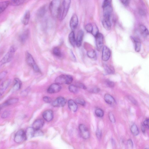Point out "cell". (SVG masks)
I'll return each mask as SVG.
<instances>
[{
    "instance_id": "6da1fadb",
    "label": "cell",
    "mask_w": 149,
    "mask_h": 149,
    "mask_svg": "<svg viewBox=\"0 0 149 149\" xmlns=\"http://www.w3.org/2000/svg\"><path fill=\"white\" fill-rule=\"evenodd\" d=\"M61 4V0H52L50 2L49 5V9L53 17H58Z\"/></svg>"
},
{
    "instance_id": "7a4b0ae2",
    "label": "cell",
    "mask_w": 149,
    "mask_h": 149,
    "mask_svg": "<svg viewBox=\"0 0 149 149\" xmlns=\"http://www.w3.org/2000/svg\"><path fill=\"white\" fill-rule=\"evenodd\" d=\"M71 0H63L61 4L58 18L60 21L66 17L70 7Z\"/></svg>"
},
{
    "instance_id": "3957f363",
    "label": "cell",
    "mask_w": 149,
    "mask_h": 149,
    "mask_svg": "<svg viewBox=\"0 0 149 149\" xmlns=\"http://www.w3.org/2000/svg\"><path fill=\"white\" fill-rule=\"evenodd\" d=\"M111 1L112 0H104L102 6L104 17L110 18L113 11Z\"/></svg>"
},
{
    "instance_id": "277c9868",
    "label": "cell",
    "mask_w": 149,
    "mask_h": 149,
    "mask_svg": "<svg viewBox=\"0 0 149 149\" xmlns=\"http://www.w3.org/2000/svg\"><path fill=\"white\" fill-rule=\"evenodd\" d=\"M15 51V48L14 46H12L10 48L8 52L0 61V69L3 65L12 60Z\"/></svg>"
},
{
    "instance_id": "5b68a950",
    "label": "cell",
    "mask_w": 149,
    "mask_h": 149,
    "mask_svg": "<svg viewBox=\"0 0 149 149\" xmlns=\"http://www.w3.org/2000/svg\"><path fill=\"white\" fill-rule=\"evenodd\" d=\"M26 61L27 64L31 67L33 70L37 72H40V70L35 62L32 55L28 52L25 54Z\"/></svg>"
},
{
    "instance_id": "8992f818",
    "label": "cell",
    "mask_w": 149,
    "mask_h": 149,
    "mask_svg": "<svg viewBox=\"0 0 149 149\" xmlns=\"http://www.w3.org/2000/svg\"><path fill=\"white\" fill-rule=\"evenodd\" d=\"M14 141L17 143H20L26 140L25 132L23 129L18 130L15 133L14 137Z\"/></svg>"
},
{
    "instance_id": "52a82bcc",
    "label": "cell",
    "mask_w": 149,
    "mask_h": 149,
    "mask_svg": "<svg viewBox=\"0 0 149 149\" xmlns=\"http://www.w3.org/2000/svg\"><path fill=\"white\" fill-rule=\"evenodd\" d=\"M95 37L97 49L98 51H100L103 45V36L102 33H98Z\"/></svg>"
},
{
    "instance_id": "ba28073f",
    "label": "cell",
    "mask_w": 149,
    "mask_h": 149,
    "mask_svg": "<svg viewBox=\"0 0 149 149\" xmlns=\"http://www.w3.org/2000/svg\"><path fill=\"white\" fill-rule=\"evenodd\" d=\"M79 129L81 137L84 139H88L90 136L89 131L87 128L84 125L80 124Z\"/></svg>"
},
{
    "instance_id": "9c48e42d",
    "label": "cell",
    "mask_w": 149,
    "mask_h": 149,
    "mask_svg": "<svg viewBox=\"0 0 149 149\" xmlns=\"http://www.w3.org/2000/svg\"><path fill=\"white\" fill-rule=\"evenodd\" d=\"M66 102V100L64 97H59L52 102V104L55 107H63L65 104Z\"/></svg>"
},
{
    "instance_id": "30bf717a",
    "label": "cell",
    "mask_w": 149,
    "mask_h": 149,
    "mask_svg": "<svg viewBox=\"0 0 149 149\" xmlns=\"http://www.w3.org/2000/svg\"><path fill=\"white\" fill-rule=\"evenodd\" d=\"M69 79V75L61 74L57 77L55 79L56 83L59 84H68Z\"/></svg>"
},
{
    "instance_id": "8fae6325",
    "label": "cell",
    "mask_w": 149,
    "mask_h": 149,
    "mask_svg": "<svg viewBox=\"0 0 149 149\" xmlns=\"http://www.w3.org/2000/svg\"><path fill=\"white\" fill-rule=\"evenodd\" d=\"M78 24V19L77 15L73 14L71 17L70 22V26L72 30H74L77 28Z\"/></svg>"
},
{
    "instance_id": "7c38bea8",
    "label": "cell",
    "mask_w": 149,
    "mask_h": 149,
    "mask_svg": "<svg viewBox=\"0 0 149 149\" xmlns=\"http://www.w3.org/2000/svg\"><path fill=\"white\" fill-rule=\"evenodd\" d=\"M111 54V52L109 49L106 46H104L102 48V60L105 61H107L110 57Z\"/></svg>"
},
{
    "instance_id": "4fadbf2b",
    "label": "cell",
    "mask_w": 149,
    "mask_h": 149,
    "mask_svg": "<svg viewBox=\"0 0 149 149\" xmlns=\"http://www.w3.org/2000/svg\"><path fill=\"white\" fill-rule=\"evenodd\" d=\"M11 83V80L9 79L3 81L0 84V96H1L4 93L10 85Z\"/></svg>"
},
{
    "instance_id": "5bb4252c",
    "label": "cell",
    "mask_w": 149,
    "mask_h": 149,
    "mask_svg": "<svg viewBox=\"0 0 149 149\" xmlns=\"http://www.w3.org/2000/svg\"><path fill=\"white\" fill-rule=\"evenodd\" d=\"M61 89L60 84L56 83L51 85L47 89V92L49 93H54L59 92Z\"/></svg>"
},
{
    "instance_id": "9a60e30c",
    "label": "cell",
    "mask_w": 149,
    "mask_h": 149,
    "mask_svg": "<svg viewBox=\"0 0 149 149\" xmlns=\"http://www.w3.org/2000/svg\"><path fill=\"white\" fill-rule=\"evenodd\" d=\"M84 36V31L81 30H79L78 32L76 39V45L77 47L81 46Z\"/></svg>"
},
{
    "instance_id": "2e32d148",
    "label": "cell",
    "mask_w": 149,
    "mask_h": 149,
    "mask_svg": "<svg viewBox=\"0 0 149 149\" xmlns=\"http://www.w3.org/2000/svg\"><path fill=\"white\" fill-rule=\"evenodd\" d=\"M42 116L44 119L47 122L52 120L53 116L52 111L51 110H47L44 111L42 114Z\"/></svg>"
},
{
    "instance_id": "e0dca14e",
    "label": "cell",
    "mask_w": 149,
    "mask_h": 149,
    "mask_svg": "<svg viewBox=\"0 0 149 149\" xmlns=\"http://www.w3.org/2000/svg\"><path fill=\"white\" fill-rule=\"evenodd\" d=\"M131 39L134 43L135 51L137 52H139L141 48V43L140 40L137 38L133 36H131Z\"/></svg>"
},
{
    "instance_id": "ac0fdd59",
    "label": "cell",
    "mask_w": 149,
    "mask_h": 149,
    "mask_svg": "<svg viewBox=\"0 0 149 149\" xmlns=\"http://www.w3.org/2000/svg\"><path fill=\"white\" fill-rule=\"evenodd\" d=\"M19 101V99L16 98H11L6 101L0 106L1 109L4 107L8 106L17 103Z\"/></svg>"
},
{
    "instance_id": "d6986e66",
    "label": "cell",
    "mask_w": 149,
    "mask_h": 149,
    "mask_svg": "<svg viewBox=\"0 0 149 149\" xmlns=\"http://www.w3.org/2000/svg\"><path fill=\"white\" fill-rule=\"evenodd\" d=\"M30 17V13L29 10H26L21 20V22L24 25H27L29 22Z\"/></svg>"
},
{
    "instance_id": "ffe728a7",
    "label": "cell",
    "mask_w": 149,
    "mask_h": 149,
    "mask_svg": "<svg viewBox=\"0 0 149 149\" xmlns=\"http://www.w3.org/2000/svg\"><path fill=\"white\" fill-rule=\"evenodd\" d=\"M47 11V7L44 5L40 7L38 10L37 15L39 18L43 17L46 14Z\"/></svg>"
},
{
    "instance_id": "44dd1931",
    "label": "cell",
    "mask_w": 149,
    "mask_h": 149,
    "mask_svg": "<svg viewBox=\"0 0 149 149\" xmlns=\"http://www.w3.org/2000/svg\"><path fill=\"white\" fill-rule=\"evenodd\" d=\"M29 34V31L27 29L22 33L19 36V41L22 43H24L27 39Z\"/></svg>"
},
{
    "instance_id": "7402d4cb",
    "label": "cell",
    "mask_w": 149,
    "mask_h": 149,
    "mask_svg": "<svg viewBox=\"0 0 149 149\" xmlns=\"http://www.w3.org/2000/svg\"><path fill=\"white\" fill-rule=\"evenodd\" d=\"M102 23L103 26L106 30L108 31L111 29V24L110 18L103 17L102 20Z\"/></svg>"
},
{
    "instance_id": "603a6c76",
    "label": "cell",
    "mask_w": 149,
    "mask_h": 149,
    "mask_svg": "<svg viewBox=\"0 0 149 149\" xmlns=\"http://www.w3.org/2000/svg\"><path fill=\"white\" fill-rule=\"evenodd\" d=\"M35 130L33 127L28 128L25 132L26 139H30L34 137Z\"/></svg>"
},
{
    "instance_id": "cb8c5ba5",
    "label": "cell",
    "mask_w": 149,
    "mask_h": 149,
    "mask_svg": "<svg viewBox=\"0 0 149 149\" xmlns=\"http://www.w3.org/2000/svg\"><path fill=\"white\" fill-rule=\"evenodd\" d=\"M44 123V121L42 119H37L33 123L32 127L35 130L40 129L43 126Z\"/></svg>"
},
{
    "instance_id": "d4e9b609",
    "label": "cell",
    "mask_w": 149,
    "mask_h": 149,
    "mask_svg": "<svg viewBox=\"0 0 149 149\" xmlns=\"http://www.w3.org/2000/svg\"><path fill=\"white\" fill-rule=\"evenodd\" d=\"M22 83L20 80L17 78H15L14 80L13 88L15 91L19 90L22 86Z\"/></svg>"
},
{
    "instance_id": "484cf974",
    "label": "cell",
    "mask_w": 149,
    "mask_h": 149,
    "mask_svg": "<svg viewBox=\"0 0 149 149\" xmlns=\"http://www.w3.org/2000/svg\"><path fill=\"white\" fill-rule=\"evenodd\" d=\"M104 99L105 102L109 104H112L115 102L114 98L108 93H106L104 95Z\"/></svg>"
},
{
    "instance_id": "4316f807",
    "label": "cell",
    "mask_w": 149,
    "mask_h": 149,
    "mask_svg": "<svg viewBox=\"0 0 149 149\" xmlns=\"http://www.w3.org/2000/svg\"><path fill=\"white\" fill-rule=\"evenodd\" d=\"M69 109L72 112H75L77 109V106L75 102L72 100H70L68 102Z\"/></svg>"
},
{
    "instance_id": "83f0119b",
    "label": "cell",
    "mask_w": 149,
    "mask_h": 149,
    "mask_svg": "<svg viewBox=\"0 0 149 149\" xmlns=\"http://www.w3.org/2000/svg\"><path fill=\"white\" fill-rule=\"evenodd\" d=\"M104 67L105 73L106 74H113L114 73V68L112 66L105 65Z\"/></svg>"
},
{
    "instance_id": "f1b7e54d",
    "label": "cell",
    "mask_w": 149,
    "mask_h": 149,
    "mask_svg": "<svg viewBox=\"0 0 149 149\" xmlns=\"http://www.w3.org/2000/svg\"><path fill=\"white\" fill-rule=\"evenodd\" d=\"M10 4L8 1H5L0 2V14L3 12Z\"/></svg>"
},
{
    "instance_id": "f546056e",
    "label": "cell",
    "mask_w": 149,
    "mask_h": 149,
    "mask_svg": "<svg viewBox=\"0 0 149 149\" xmlns=\"http://www.w3.org/2000/svg\"><path fill=\"white\" fill-rule=\"evenodd\" d=\"M140 32L142 36L144 37H146L149 34V31L146 26L141 25L139 27Z\"/></svg>"
},
{
    "instance_id": "4dcf8cb0",
    "label": "cell",
    "mask_w": 149,
    "mask_h": 149,
    "mask_svg": "<svg viewBox=\"0 0 149 149\" xmlns=\"http://www.w3.org/2000/svg\"><path fill=\"white\" fill-rule=\"evenodd\" d=\"M68 40L70 44L73 47H74L76 45V39L73 31H72L69 33L68 36Z\"/></svg>"
},
{
    "instance_id": "1f68e13d",
    "label": "cell",
    "mask_w": 149,
    "mask_h": 149,
    "mask_svg": "<svg viewBox=\"0 0 149 149\" xmlns=\"http://www.w3.org/2000/svg\"><path fill=\"white\" fill-rule=\"evenodd\" d=\"M130 130L134 136L138 135L139 134V131L136 125L135 124L132 125L131 127Z\"/></svg>"
},
{
    "instance_id": "d6a6232c",
    "label": "cell",
    "mask_w": 149,
    "mask_h": 149,
    "mask_svg": "<svg viewBox=\"0 0 149 149\" xmlns=\"http://www.w3.org/2000/svg\"><path fill=\"white\" fill-rule=\"evenodd\" d=\"M26 0H11L10 4L14 6H19L22 4Z\"/></svg>"
},
{
    "instance_id": "836d02e7",
    "label": "cell",
    "mask_w": 149,
    "mask_h": 149,
    "mask_svg": "<svg viewBox=\"0 0 149 149\" xmlns=\"http://www.w3.org/2000/svg\"><path fill=\"white\" fill-rule=\"evenodd\" d=\"M87 55L90 58L95 59L96 58V53L95 51L93 49L88 51L87 53Z\"/></svg>"
},
{
    "instance_id": "e575fe53",
    "label": "cell",
    "mask_w": 149,
    "mask_h": 149,
    "mask_svg": "<svg viewBox=\"0 0 149 149\" xmlns=\"http://www.w3.org/2000/svg\"><path fill=\"white\" fill-rule=\"evenodd\" d=\"M53 53L55 56L60 57L62 56V53L60 48L57 47H54L53 49Z\"/></svg>"
},
{
    "instance_id": "d590c367",
    "label": "cell",
    "mask_w": 149,
    "mask_h": 149,
    "mask_svg": "<svg viewBox=\"0 0 149 149\" xmlns=\"http://www.w3.org/2000/svg\"><path fill=\"white\" fill-rule=\"evenodd\" d=\"M68 89L70 92L73 93H77L78 91V88L76 85H71L69 86Z\"/></svg>"
},
{
    "instance_id": "8d00e7d4",
    "label": "cell",
    "mask_w": 149,
    "mask_h": 149,
    "mask_svg": "<svg viewBox=\"0 0 149 149\" xmlns=\"http://www.w3.org/2000/svg\"><path fill=\"white\" fill-rule=\"evenodd\" d=\"M95 114L98 117L100 118L102 117L104 115V112L103 110L100 108L96 109L95 111Z\"/></svg>"
},
{
    "instance_id": "74e56055",
    "label": "cell",
    "mask_w": 149,
    "mask_h": 149,
    "mask_svg": "<svg viewBox=\"0 0 149 149\" xmlns=\"http://www.w3.org/2000/svg\"><path fill=\"white\" fill-rule=\"evenodd\" d=\"M10 111L9 110H5L2 113L1 117L3 119H5L9 116Z\"/></svg>"
},
{
    "instance_id": "f35d334b",
    "label": "cell",
    "mask_w": 149,
    "mask_h": 149,
    "mask_svg": "<svg viewBox=\"0 0 149 149\" xmlns=\"http://www.w3.org/2000/svg\"><path fill=\"white\" fill-rule=\"evenodd\" d=\"M93 28V25L90 23L87 24L85 26L86 30L89 33H91Z\"/></svg>"
},
{
    "instance_id": "ab89813d",
    "label": "cell",
    "mask_w": 149,
    "mask_h": 149,
    "mask_svg": "<svg viewBox=\"0 0 149 149\" xmlns=\"http://www.w3.org/2000/svg\"><path fill=\"white\" fill-rule=\"evenodd\" d=\"M98 33V29L97 26L95 24L93 25V28L91 33L95 37Z\"/></svg>"
},
{
    "instance_id": "60d3db41",
    "label": "cell",
    "mask_w": 149,
    "mask_h": 149,
    "mask_svg": "<svg viewBox=\"0 0 149 149\" xmlns=\"http://www.w3.org/2000/svg\"><path fill=\"white\" fill-rule=\"evenodd\" d=\"M108 116L109 118L110 121L113 123H115L116 122V120L113 113L111 112H110L109 113Z\"/></svg>"
},
{
    "instance_id": "b9f144b4",
    "label": "cell",
    "mask_w": 149,
    "mask_h": 149,
    "mask_svg": "<svg viewBox=\"0 0 149 149\" xmlns=\"http://www.w3.org/2000/svg\"><path fill=\"white\" fill-rule=\"evenodd\" d=\"M43 132L40 129L35 130L34 137L40 136L43 135Z\"/></svg>"
},
{
    "instance_id": "7bdbcfd3",
    "label": "cell",
    "mask_w": 149,
    "mask_h": 149,
    "mask_svg": "<svg viewBox=\"0 0 149 149\" xmlns=\"http://www.w3.org/2000/svg\"><path fill=\"white\" fill-rule=\"evenodd\" d=\"M96 135L97 139L99 140L100 139L102 138V131L99 128H97L96 131Z\"/></svg>"
},
{
    "instance_id": "ee69618b",
    "label": "cell",
    "mask_w": 149,
    "mask_h": 149,
    "mask_svg": "<svg viewBox=\"0 0 149 149\" xmlns=\"http://www.w3.org/2000/svg\"><path fill=\"white\" fill-rule=\"evenodd\" d=\"M76 102L78 104L83 106H84L86 104L85 101L81 98H77L76 100Z\"/></svg>"
},
{
    "instance_id": "f6af8a7d",
    "label": "cell",
    "mask_w": 149,
    "mask_h": 149,
    "mask_svg": "<svg viewBox=\"0 0 149 149\" xmlns=\"http://www.w3.org/2000/svg\"><path fill=\"white\" fill-rule=\"evenodd\" d=\"M127 147L129 149H132L133 148V144L132 140L129 139L127 141Z\"/></svg>"
},
{
    "instance_id": "bcb514c9",
    "label": "cell",
    "mask_w": 149,
    "mask_h": 149,
    "mask_svg": "<svg viewBox=\"0 0 149 149\" xmlns=\"http://www.w3.org/2000/svg\"><path fill=\"white\" fill-rule=\"evenodd\" d=\"M106 84L107 85L111 88H112L114 86V83L112 81L107 80L106 81Z\"/></svg>"
},
{
    "instance_id": "7dc6e473",
    "label": "cell",
    "mask_w": 149,
    "mask_h": 149,
    "mask_svg": "<svg viewBox=\"0 0 149 149\" xmlns=\"http://www.w3.org/2000/svg\"><path fill=\"white\" fill-rule=\"evenodd\" d=\"M7 74V72L6 71H3L0 73V81L3 79Z\"/></svg>"
},
{
    "instance_id": "c3c4849f",
    "label": "cell",
    "mask_w": 149,
    "mask_h": 149,
    "mask_svg": "<svg viewBox=\"0 0 149 149\" xmlns=\"http://www.w3.org/2000/svg\"><path fill=\"white\" fill-rule=\"evenodd\" d=\"M100 89L98 88H94L91 89L90 90V91L92 93H97L99 92Z\"/></svg>"
},
{
    "instance_id": "681fc988",
    "label": "cell",
    "mask_w": 149,
    "mask_h": 149,
    "mask_svg": "<svg viewBox=\"0 0 149 149\" xmlns=\"http://www.w3.org/2000/svg\"><path fill=\"white\" fill-rule=\"evenodd\" d=\"M78 88L83 89H86V87L83 84L81 83H77L76 85Z\"/></svg>"
},
{
    "instance_id": "f907efd6",
    "label": "cell",
    "mask_w": 149,
    "mask_h": 149,
    "mask_svg": "<svg viewBox=\"0 0 149 149\" xmlns=\"http://www.w3.org/2000/svg\"><path fill=\"white\" fill-rule=\"evenodd\" d=\"M121 3L125 6H127L130 3V0H120Z\"/></svg>"
},
{
    "instance_id": "816d5d0a",
    "label": "cell",
    "mask_w": 149,
    "mask_h": 149,
    "mask_svg": "<svg viewBox=\"0 0 149 149\" xmlns=\"http://www.w3.org/2000/svg\"><path fill=\"white\" fill-rule=\"evenodd\" d=\"M129 99L135 105L137 104V102L136 100L132 97L129 96L128 97Z\"/></svg>"
},
{
    "instance_id": "f5cc1de1",
    "label": "cell",
    "mask_w": 149,
    "mask_h": 149,
    "mask_svg": "<svg viewBox=\"0 0 149 149\" xmlns=\"http://www.w3.org/2000/svg\"><path fill=\"white\" fill-rule=\"evenodd\" d=\"M43 100L44 101L47 103H50L52 101V99L51 98L47 96L44 97Z\"/></svg>"
},
{
    "instance_id": "db71d44e",
    "label": "cell",
    "mask_w": 149,
    "mask_h": 149,
    "mask_svg": "<svg viewBox=\"0 0 149 149\" xmlns=\"http://www.w3.org/2000/svg\"><path fill=\"white\" fill-rule=\"evenodd\" d=\"M149 120L148 118H146L143 122V124L148 129L149 128Z\"/></svg>"
},
{
    "instance_id": "11a10c76",
    "label": "cell",
    "mask_w": 149,
    "mask_h": 149,
    "mask_svg": "<svg viewBox=\"0 0 149 149\" xmlns=\"http://www.w3.org/2000/svg\"><path fill=\"white\" fill-rule=\"evenodd\" d=\"M141 128L142 132L143 133H145L146 132V127L143 123H142L141 124Z\"/></svg>"
},
{
    "instance_id": "9f6ffc18",
    "label": "cell",
    "mask_w": 149,
    "mask_h": 149,
    "mask_svg": "<svg viewBox=\"0 0 149 149\" xmlns=\"http://www.w3.org/2000/svg\"><path fill=\"white\" fill-rule=\"evenodd\" d=\"M27 91L28 89H26L22 91V92L21 93V94H22V95L23 96H24V95H26V94L28 93Z\"/></svg>"
},
{
    "instance_id": "6f0895ef",
    "label": "cell",
    "mask_w": 149,
    "mask_h": 149,
    "mask_svg": "<svg viewBox=\"0 0 149 149\" xmlns=\"http://www.w3.org/2000/svg\"><path fill=\"white\" fill-rule=\"evenodd\" d=\"M140 14L142 15H143L145 14V12L142 10H140L139 11Z\"/></svg>"
},
{
    "instance_id": "680465c9",
    "label": "cell",
    "mask_w": 149,
    "mask_h": 149,
    "mask_svg": "<svg viewBox=\"0 0 149 149\" xmlns=\"http://www.w3.org/2000/svg\"><path fill=\"white\" fill-rule=\"evenodd\" d=\"M1 109L0 108V110Z\"/></svg>"
}]
</instances>
